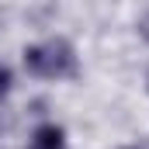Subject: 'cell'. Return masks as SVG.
<instances>
[{"mask_svg": "<svg viewBox=\"0 0 149 149\" xmlns=\"http://www.w3.org/2000/svg\"><path fill=\"white\" fill-rule=\"evenodd\" d=\"M24 66L35 76H49V80H73L76 76V52L70 42L56 38L49 45H31L24 49Z\"/></svg>", "mask_w": 149, "mask_h": 149, "instance_id": "cell-1", "label": "cell"}, {"mask_svg": "<svg viewBox=\"0 0 149 149\" xmlns=\"http://www.w3.org/2000/svg\"><path fill=\"white\" fill-rule=\"evenodd\" d=\"M63 128L59 125H42L35 132V149H63Z\"/></svg>", "mask_w": 149, "mask_h": 149, "instance_id": "cell-2", "label": "cell"}, {"mask_svg": "<svg viewBox=\"0 0 149 149\" xmlns=\"http://www.w3.org/2000/svg\"><path fill=\"white\" fill-rule=\"evenodd\" d=\"M7 87H10V73H7V70H3V66H0V94H3V90H7Z\"/></svg>", "mask_w": 149, "mask_h": 149, "instance_id": "cell-3", "label": "cell"}, {"mask_svg": "<svg viewBox=\"0 0 149 149\" xmlns=\"http://www.w3.org/2000/svg\"><path fill=\"white\" fill-rule=\"evenodd\" d=\"M128 149H139V146H128Z\"/></svg>", "mask_w": 149, "mask_h": 149, "instance_id": "cell-4", "label": "cell"}]
</instances>
